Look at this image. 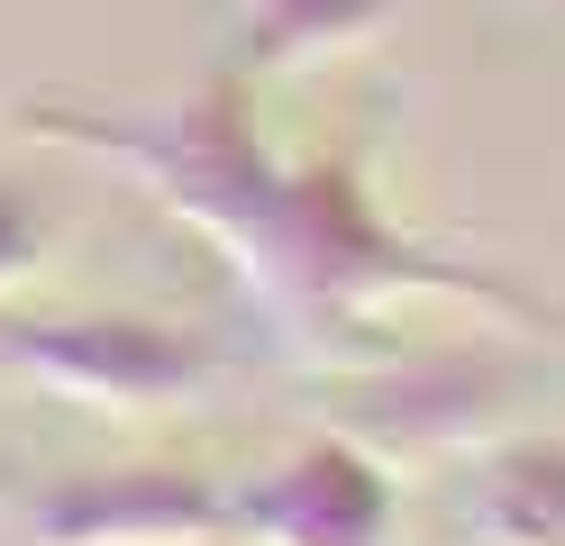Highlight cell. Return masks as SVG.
I'll list each match as a JSON object with an SVG mask.
<instances>
[{
  "label": "cell",
  "instance_id": "6da1fadb",
  "mask_svg": "<svg viewBox=\"0 0 565 546\" xmlns=\"http://www.w3.org/2000/svg\"><path fill=\"white\" fill-rule=\"evenodd\" d=\"M0 364L28 392L100 419H164L220 383V346L156 310H10Z\"/></svg>",
  "mask_w": 565,
  "mask_h": 546
},
{
  "label": "cell",
  "instance_id": "7a4b0ae2",
  "mask_svg": "<svg viewBox=\"0 0 565 546\" xmlns=\"http://www.w3.org/2000/svg\"><path fill=\"white\" fill-rule=\"evenodd\" d=\"M393 464L356 437H301L228 492V528L256 546H393Z\"/></svg>",
  "mask_w": 565,
  "mask_h": 546
},
{
  "label": "cell",
  "instance_id": "3957f363",
  "mask_svg": "<svg viewBox=\"0 0 565 546\" xmlns=\"http://www.w3.org/2000/svg\"><path fill=\"white\" fill-rule=\"evenodd\" d=\"M228 528V492L192 464H100L55 473L28 501L38 546H201Z\"/></svg>",
  "mask_w": 565,
  "mask_h": 546
},
{
  "label": "cell",
  "instance_id": "277c9868",
  "mask_svg": "<svg viewBox=\"0 0 565 546\" xmlns=\"http://www.w3.org/2000/svg\"><path fill=\"white\" fill-rule=\"evenodd\" d=\"M402 0H237V73L274 83V73H320L338 55L374 46Z\"/></svg>",
  "mask_w": 565,
  "mask_h": 546
},
{
  "label": "cell",
  "instance_id": "5b68a950",
  "mask_svg": "<svg viewBox=\"0 0 565 546\" xmlns=\"http://www.w3.org/2000/svg\"><path fill=\"white\" fill-rule=\"evenodd\" d=\"M483 528L511 546H565V437H520L483 473Z\"/></svg>",
  "mask_w": 565,
  "mask_h": 546
},
{
  "label": "cell",
  "instance_id": "8992f818",
  "mask_svg": "<svg viewBox=\"0 0 565 546\" xmlns=\"http://www.w3.org/2000/svg\"><path fill=\"white\" fill-rule=\"evenodd\" d=\"M55 201L38 192L28 173H0V301H10L19 282H38L46 274V255H55Z\"/></svg>",
  "mask_w": 565,
  "mask_h": 546
},
{
  "label": "cell",
  "instance_id": "52a82bcc",
  "mask_svg": "<svg viewBox=\"0 0 565 546\" xmlns=\"http://www.w3.org/2000/svg\"><path fill=\"white\" fill-rule=\"evenodd\" d=\"M201 546H256V537H237V528H220V537H201Z\"/></svg>",
  "mask_w": 565,
  "mask_h": 546
}]
</instances>
